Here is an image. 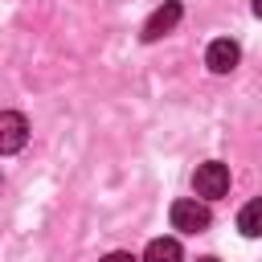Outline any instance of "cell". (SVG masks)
Segmentation results:
<instances>
[{
    "mask_svg": "<svg viewBox=\"0 0 262 262\" xmlns=\"http://www.w3.org/2000/svg\"><path fill=\"white\" fill-rule=\"evenodd\" d=\"M196 262H221V258H213V254H209V258H196Z\"/></svg>",
    "mask_w": 262,
    "mask_h": 262,
    "instance_id": "30bf717a",
    "label": "cell"
},
{
    "mask_svg": "<svg viewBox=\"0 0 262 262\" xmlns=\"http://www.w3.org/2000/svg\"><path fill=\"white\" fill-rule=\"evenodd\" d=\"M192 188H196V196H205V201L225 196V192H229V168H225L221 160L201 164V168H196V176H192Z\"/></svg>",
    "mask_w": 262,
    "mask_h": 262,
    "instance_id": "7a4b0ae2",
    "label": "cell"
},
{
    "mask_svg": "<svg viewBox=\"0 0 262 262\" xmlns=\"http://www.w3.org/2000/svg\"><path fill=\"white\" fill-rule=\"evenodd\" d=\"M254 16H262V0H254Z\"/></svg>",
    "mask_w": 262,
    "mask_h": 262,
    "instance_id": "9c48e42d",
    "label": "cell"
},
{
    "mask_svg": "<svg viewBox=\"0 0 262 262\" xmlns=\"http://www.w3.org/2000/svg\"><path fill=\"white\" fill-rule=\"evenodd\" d=\"M102 262H143V258H131V254H127V250H115V254H106V258H102Z\"/></svg>",
    "mask_w": 262,
    "mask_h": 262,
    "instance_id": "ba28073f",
    "label": "cell"
},
{
    "mask_svg": "<svg viewBox=\"0 0 262 262\" xmlns=\"http://www.w3.org/2000/svg\"><path fill=\"white\" fill-rule=\"evenodd\" d=\"M180 16H184L180 0H164V4L147 16V25H143V41H160L164 33H172V29L180 25Z\"/></svg>",
    "mask_w": 262,
    "mask_h": 262,
    "instance_id": "3957f363",
    "label": "cell"
},
{
    "mask_svg": "<svg viewBox=\"0 0 262 262\" xmlns=\"http://www.w3.org/2000/svg\"><path fill=\"white\" fill-rule=\"evenodd\" d=\"M143 262H184V250L176 237H151L143 250Z\"/></svg>",
    "mask_w": 262,
    "mask_h": 262,
    "instance_id": "8992f818",
    "label": "cell"
},
{
    "mask_svg": "<svg viewBox=\"0 0 262 262\" xmlns=\"http://www.w3.org/2000/svg\"><path fill=\"white\" fill-rule=\"evenodd\" d=\"M25 135H29L25 115H20V111H4V115H0V151L12 156V151L25 143Z\"/></svg>",
    "mask_w": 262,
    "mask_h": 262,
    "instance_id": "5b68a950",
    "label": "cell"
},
{
    "mask_svg": "<svg viewBox=\"0 0 262 262\" xmlns=\"http://www.w3.org/2000/svg\"><path fill=\"white\" fill-rule=\"evenodd\" d=\"M237 229H242L246 237H262V196L250 201V205H242V213H237Z\"/></svg>",
    "mask_w": 262,
    "mask_h": 262,
    "instance_id": "52a82bcc",
    "label": "cell"
},
{
    "mask_svg": "<svg viewBox=\"0 0 262 262\" xmlns=\"http://www.w3.org/2000/svg\"><path fill=\"white\" fill-rule=\"evenodd\" d=\"M209 225H213V213H209L205 201H196V196L172 201V229H180V233H205Z\"/></svg>",
    "mask_w": 262,
    "mask_h": 262,
    "instance_id": "6da1fadb",
    "label": "cell"
},
{
    "mask_svg": "<svg viewBox=\"0 0 262 262\" xmlns=\"http://www.w3.org/2000/svg\"><path fill=\"white\" fill-rule=\"evenodd\" d=\"M237 61H242V49H237L233 37H217V41L209 45V53H205V66H209L213 74H229Z\"/></svg>",
    "mask_w": 262,
    "mask_h": 262,
    "instance_id": "277c9868",
    "label": "cell"
}]
</instances>
